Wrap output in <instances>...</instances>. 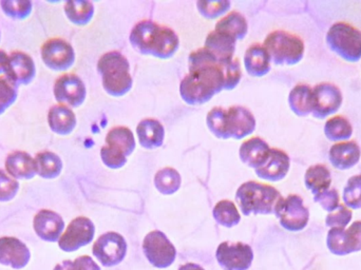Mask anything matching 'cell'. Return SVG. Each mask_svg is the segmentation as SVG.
Returning a JSON list of instances; mask_svg holds the SVG:
<instances>
[{
	"mask_svg": "<svg viewBox=\"0 0 361 270\" xmlns=\"http://www.w3.org/2000/svg\"><path fill=\"white\" fill-rule=\"evenodd\" d=\"M189 73L180 84V94L185 103L203 105L224 90V74L218 59L207 49L193 51L188 57Z\"/></svg>",
	"mask_w": 361,
	"mask_h": 270,
	"instance_id": "obj_1",
	"label": "cell"
},
{
	"mask_svg": "<svg viewBox=\"0 0 361 270\" xmlns=\"http://www.w3.org/2000/svg\"><path fill=\"white\" fill-rule=\"evenodd\" d=\"M283 197L281 193L269 185L250 180L238 188L235 201L244 216L250 214H275Z\"/></svg>",
	"mask_w": 361,
	"mask_h": 270,
	"instance_id": "obj_2",
	"label": "cell"
},
{
	"mask_svg": "<svg viewBox=\"0 0 361 270\" xmlns=\"http://www.w3.org/2000/svg\"><path fill=\"white\" fill-rule=\"evenodd\" d=\"M97 71L102 75L104 89L111 97H123L133 88L128 59L118 51L102 55L97 63Z\"/></svg>",
	"mask_w": 361,
	"mask_h": 270,
	"instance_id": "obj_3",
	"label": "cell"
},
{
	"mask_svg": "<svg viewBox=\"0 0 361 270\" xmlns=\"http://www.w3.org/2000/svg\"><path fill=\"white\" fill-rule=\"evenodd\" d=\"M271 61L278 66H293L298 63L305 55V42L298 36L290 32H271L265 38L263 44Z\"/></svg>",
	"mask_w": 361,
	"mask_h": 270,
	"instance_id": "obj_4",
	"label": "cell"
},
{
	"mask_svg": "<svg viewBox=\"0 0 361 270\" xmlns=\"http://www.w3.org/2000/svg\"><path fill=\"white\" fill-rule=\"evenodd\" d=\"M326 42L345 61L355 63L361 59V32L348 23H334L326 34Z\"/></svg>",
	"mask_w": 361,
	"mask_h": 270,
	"instance_id": "obj_5",
	"label": "cell"
},
{
	"mask_svg": "<svg viewBox=\"0 0 361 270\" xmlns=\"http://www.w3.org/2000/svg\"><path fill=\"white\" fill-rule=\"evenodd\" d=\"M143 252L148 262L156 269H169L177 259V250L164 233L154 231L143 241Z\"/></svg>",
	"mask_w": 361,
	"mask_h": 270,
	"instance_id": "obj_6",
	"label": "cell"
},
{
	"mask_svg": "<svg viewBox=\"0 0 361 270\" xmlns=\"http://www.w3.org/2000/svg\"><path fill=\"white\" fill-rule=\"evenodd\" d=\"M127 250L128 246L122 235L108 231L95 241L92 252L104 267H114L121 264L126 258Z\"/></svg>",
	"mask_w": 361,
	"mask_h": 270,
	"instance_id": "obj_7",
	"label": "cell"
},
{
	"mask_svg": "<svg viewBox=\"0 0 361 270\" xmlns=\"http://www.w3.org/2000/svg\"><path fill=\"white\" fill-rule=\"evenodd\" d=\"M276 218L286 231H301L309 224L310 211L302 197L290 195L283 197L275 212Z\"/></svg>",
	"mask_w": 361,
	"mask_h": 270,
	"instance_id": "obj_8",
	"label": "cell"
},
{
	"mask_svg": "<svg viewBox=\"0 0 361 270\" xmlns=\"http://www.w3.org/2000/svg\"><path fill=\"white\" fill-rule=\"evenodd\" d=\"M216 261L223 270H248L254 261V252L242 242H223L216 248Z\"/></svg>",
	"mask_w": 361,
	"mask_h": 270,
	"instance_id": "obj_9",
	"label": "cell"
},
{
	"mask_svg": "<svg viewBox=\"0 0 361 270\" xmlns=\"http://www.w3.org/2000/svg\"><path fill=\"white\" fill-rule=\"evenodd\" d=\"M95 226L90 219L78 216L68 225L65 233L61 235L59 246L63 252H74L93 241Z\"/></svg>",
	"mask_w": 361,
	"mask_h": 270,
	"instance_id": "obj_10",
	"label": "cell"
},
{
	"mask_svg": "<svg viewBox=\"0 0 361 270\" xmlns=\"http://www.w3.org/2000/svg\"><path fill=\"white\" fill-rule=\"evenodd\" d=\"M42 61L47 67L54 71H66L73 66L75 52L69 42L63 38H50L40 50Z\"/></svg>",
	"mask_w": 361,
	"mask_h": 270,
	"instance_id": "obj_11",
	"label": "cell"
},
{
	"mask_svg": "<svg viewBox=\"0 0 361 270\" xmlns=\"http://www.w3.org/2000/svg\"><path fill=\"white\" fill-rule=\"evenodd\" d=\"M55 99L61 105L78 108L86 99L87 90L84 82L80 76L74 73H66L59 76L55 80Z\"/></svg>",
	"mask_w": 361,
	"mask_h": 270,
	"instance_id": "obj_12",
	"label": "cell"
},
{
	"mask_svg": "<svg viewBox=\"0 0 361 270\" xmlns=\"http://www.w3.org/2000/svg\"><path fill=\"white\" fill-rule=\"evenodd\" d=\"M343 104V93L338 87L329 82L316 85L313 88L314 118H322L332 116L341 108Z\"/></svg>",
	"mask_w": 361,
	"mask_h": 270,
	"instance_id": "obj_13",
	"label": "cell"
},
{
	"mask_svg": "<svg viewBox=\"0 0 361 270\" xmlns=\"http://www.w3.org/2000/svg\"><path fill=\"white\" fill-rule=\"evenodd\" d=\"M4 74L16 87L29 85L35 78V63L27 53L13 51L8 54V65Z\"/></svg>",
	"mask_w": 361,
	"mask_h": 270,
	"instance_id": "obj_14",
	"label": "cell"
},
{
	"mask_svg": "<svg viewBox=\"0 0 361 270\" xmlns=\"http://www.w3.org/2000/svg\"><path fill=\"white\" fill-rule=\"evenodd\" d=\"M31 252L20 240L13 237L0 238V264L23 269L29 264Z\"/></svg>",
	"mask_w": 361,
	"mask_h": 270,
	"instance_id": "obj_15",
	"label": "cell"
},
{
	"mask_svg": "<svg viewBox=\"0 0 361 270\" xmlns=\"http://www.w3.org/2000/svg\"><path fill=\"white\" fill-rule=\"evenodd\" d=\"M34 231L42 241L49 243L59 242L65 229L63 218L55 211L42 209L36 214L33 220Z\"/></svg>",
	"mask_w": 361,
	"mask_h": 270,
	"instance_id": "obj_16",
	"label": "cell"
},
{
	"mask_svg": "<svg viewBox=\"0 0 361 270\" xmlns=\"http://www.w3.org/2000/svg\"><path fill=\"white\" fill-rule=\"evenodd\" d=\"M161 25L152 20H141L131 30L129 40L137 52L152 55Z\"/></svg>",
	"mask_w": 361,
	"mask_h": 270,
	"instance_id": "obj_17",
	"label": "cell"
},
{
	"mask_svg": "<svg viewBox=\"0 0 361 270\" xmlns=\"http://www.w3.org/2000/svg\"><path fill=\"white\" fill-rule=\"evenodd\" d=\"M229 137L241 140L252 135L256 129L254 114L242 106H233L227 110Z\"/></svg>",
	"mask_w": 361,
	"mask_h": 270,
	"instance_id": "obj_18",
	"label": "cell"
},
{
	"mask_svg": "<svg viewBox=\"0 0 361 270\" xmlns=\"http://www.w3.org/2000/svg\"><path fill=\"white\" fill-rule=\"evenodd\" d=\"M290 159L288 153L280 149H271L269 159L260 169L255 170L257 176L263 180L279 182L286 178L290 170Z\"/></svg>",
	"mask_w": 361,
	"mask_h": 270,
	"instance_id": "obj_19",
	"label": "cell"
},
{
	"mask_svg": "<svg viewBox=\"0 0 361 270\" xmlns=\"http://www.w3.org/2000/svg\"><path fill=\"white\" fill-rule=\"evenodd\" d=\"M4 167L15 180H32L37 174L35 159L25 151H13L6 157Z\"/></svg>",
	"mask_w": 361,
	"mask_h": 270,
	"instance_id": "obj_20",
	"label": "cell"
},
{
	"mask_svg": "<svg viewBox=\"0 0 361 270\" xmlns=\"http://www.w3.org/2000/svg\"><path fill=\"white\" fill-rule=\"evenodd\" d=\"M271 149L262 138L252 137L240 147V159L248 167L260 169L269 159Z\"/></svg>",
	"mask_w": 361,
	"mask_h": 270,
	"instance_id": "obj_21",
	"label": "cell"
},
{
	"mask_svg": "<svg viewBox=\"0 0 361 270\" xmlns=\"http://www.w3.org/2000/svg\"><path fill=\"white\" fill-rule=\"evenodd\" d=\"M326 246L335 256H348L360 252L357 240L350 228H331L326 237Z\"/></svg>",
	"mask_w": 361,
	"mask_h": 270,
	"instance_id": "obj_22",
	"label": "cell"
},
{
	"mask_svg": "<svg viewBox=\"0 0 361 270\" xmlns=\"http://www.w3.org/2000/svg\"><path fill=\"white\" fill-rule=\"evenodd\" d=\"M360 147L355 142H337L330 149V161L339 170L351 169L360 161Z\"/></svg>",
	"mask_w": 361,
	"mask_h": 270,
	"instance_id": "obj_23",
	"label": "cell"
},
{
	"mask_svg": "<svg viewBox=\"0 0 361 270\" xmlns=\"http://www.w3.org/2000/svg\"><path fill=\"white\" fill-rule=\"evenodd\" d=\"M271 57L267 49L260 44H254L246 50L244 65L252 78H262L271 71Z\"/></svg>",
	"mask_w": 361,
	"mask_h": 270,
	"instance_id": "obj_24",
	"label": "cell"
},
{
	"mask_svg": "<svg viewBox=\"0 0 361 270\" xmlns=\"http://www.w3.org/2000/svg\"><path fill=\"white\" fill-rule=\"evenodd\" d=\"M48 124L56 135H69L76 127V116L71 108L57 104L49 110Z\"/></svg>",
	"mask_w": 361,
	"mask_h": 270,
	"instance_id": "obj_25",
	"label": "cell"
},
{
	"mask_svg": "<svg viewBox=\"0 0 361 270\" xmlns=\"http://www.w3.org/2000/svg\"><path fill=\"white\" fill-rule=\"evenodd\" d=\"M235 38L223 32L214 31L208 34L205 40V47L210 53L214 55L218 61H229L233 59L235 50Z\"/></svg>",
	"mask_w": 361,
	"mask_h": 270,
	"instance_id": "obj_26",
	"label": "cell"
},
{
	"mask_svg": "<svg viewBox=\"0 0 361 270\" xmlns=\"http://www.w3.org/2000/svg\"><path fill=\"white\" fill-rule=\"evenodd\" d=\"M137 133L141 146L145 149L160 148L164 144L165 130L163 125L154 118H145L137 127Z\"/></svg>",
	"mask_w": 361,
	"mask_h": 270,
	"instance_id": "obj_27",
	"label": "cell"
},
{
	"mask_svg": "<svg viewBox=\"0 0 361 270\" xmlns=\"http://www.w3.org/2000/svg\"><path fill=\"white\" fill-rule=\"evenodd\" d=\"M180 46L178 34L171 27L161 25L152 55L160 59H169L177 52Z\"/></svg>",
	"mask_w": 361,
	"mask_h": 270,
	"instance_id": "obj_28",
	"label": "cell"
},
{
	"mask_svg": "<svg viewBox=\"0 0 361 270\" xmlns=\"http://www.w3.org/2000/svg\"><path fill=\"white\" fill-rule=\"evenodd\" d=\"M288 104L296 116H309L313 111V89L307 85H297L288 95Z\"/></svg>",
	"mask_w": 361,
	"mask_h": 270,
	"instance_id": "obj_29",
	"label": "cell"
},
{
	"mask_svg": "<svg viewBox=\"0 0 361 270\" xmlns=\"http://www.w3.org/2000/svg\"><path fill=\"white\" fill-rule=\"evenodd\" d=\"M36 170L40 178L46 180H53L59 178L63 170V161L56 153L52 151L44 150L36 153Z\"/></svg>",
	"mask_w": 361,
	"mask_h": 270,
	"instance_id": "obj_30",
	"label": "cell"
},
{
	"mask_svg": "<svg viewBox=\"0 0 361 270\" xmlns=\"http://www.w3.org/2000/svg\"><path fill=\"white\" fill-rule=\"evenodd\" d=\"M305 183L314 195H319L330 188L332 183L331 171L322 164L311 166L305 172Z\"/></svg>",
	"mask_w": 361,
	"mask_h": 270,
	"instance_id": "obj_31",
	"label": "cell"
},
{
	"mask_svg": "<svg viewBox=\"0 0 361 270\" xmlns=\"http://www.w3.org/2000/svg\"><path fill=\"white\" fill-rule=\"evenodd\" d=\"M216 31L228 34L235 40L243 39L248 32V23L241 13L233 11L216 23Z\"/></svg>",
	"mask_w": 361,
	"mask_h": 270,
	"instance_id": "obj_32",
	"label": "cell"
},
{
	"mask_svg": "<svg viewBox=\"0 0 361 270\" xmlns=\"http://www.w3.org/2000/svg\"><path fill=\"white\" fill-rule=\"evenodd\" d=\"M106 144L129 157L135 149V135L127 127H114L107 133Z\"/></svg>",
	"mask_w": 361,
	"mask_h": 270,
	"instance_id": "obj_33",
	"label": "cell"
},
{
	"mask_svg": "<svg viewBox=\"0 0 361 270\" xmlns=\"http://www.w3.org/2000/svg\"><path fill=\"white\" fill-rule=\"evenodd\" d=\"M68 19L76 25H86L94 15V6L88 0H69L65 4Z\"/></svg>",
	"mask_w": 361,
	"mask_h": 270,
	"instance_id": "obj_34",
	"label": "cell"
},
{
	"mask_svg": "<svg viewBox=\"0 0 361 270\" xmlns=\"http://www.w3.org/2000/svg\"><path fill=\"white\" fill-rule=\"evenodd\" d=\"M180 183L182 178L175 168H163L154 176V186L159 192L164 195H171L177 192L180 189Z\"/></svg>",
	"mask_w": 361,
	"mask_h": 270,
	"instance_id": "obj_35",
	"label": "cell"
},
{
	"mask_svg": "<svg viewBox=\"0 0 361 270\" xmlns=\"http://www.w3.org/2000/svg\"><path fill=\"white\" fill-rule=\"evenodd\" d=\"M214 221L221 226L233 228L241 221V216L235 207V203L228 200H223L214 206L212 210Z\"/></svg>",
	"mask_w": 361,
	"mask_h": 270,
	"instance_id": "obj_36",
	"label": "cell"
},
{
	"mask_svg": "<svg viewBox=\"0 0 361 270\" xmlns=\"http://www.w3.org/2000/svg\"><path fill=\"white\" fill-rule=\"evenodd\" d=\"M324 133L332 142L349 140L353 135V127L348 118L341 116H334L326 123Z\"/></svg>",
	"mask_w": 361,
	"mask_h": 270,
	"instance_id": "obj_37",
	"label": "cell"
},
{
	"mask_svg": "<svg viewBox=\"0 0 361 270\" xmlns=\"http://www.w3.org/2000/svg\"><path fill=\"white\" fill-rule=\"evenodd\" d=\"M210 133L221 140L229 137L228 123H227V110L222 107H216L210 110L206 118Z\"/></svg>",
	"mask_w": 361,
	"mask_h": 270,
	"instance_id": "obj_38",
	"label": "cell"
},
{
	"mask_svg": "<svg viewBox=\"0 0 361 270\" xmlns=\"http://www.w3.org/2000/svg\"><path fill=\"white\" fill-rule=\"evenodd\" d=\"M0 6L6 16L17 20L27 18L33 8V4L30 0H1Z\"/></svg>",
	"mask_w": 361,
	"mask_h": 270,
	"instance_id": "obj_39",
	"label": "cell"
},
{
	"mask_svg": "<svg viewBox=\"0 0 361 270\" xmlns=\"http://www.w3.org/2000/svg\"><path fill=\"white\" fill-rule=\"evenodd\" d=\"M228 0H199L197 2V10L202 16L207 19L218 18L231 8Z\"/></svg>",
	"mask_w": 361,
	"mask_h": 270,
	"instance_id": "obj_40",
	"label": "cell"
},
{
	"mask_svg": "<svg viewBox=\"0 0 361 270\" xmlns=\"http://www.w3.org/2000/svg\"><path fill=\"white\" fill-rule=\"evenodd\" d=\"M343 202L350 209H361V176L349 178L343 189Z\"/></svg>",
	"mask_w": 361,
	"mask_h": 270,
	"instance_id": "obj_41",
	"label": "cell"
},
{
	"mask_svg": "<svg viewBox=\"0 0 361 270\" xmlns=\"http://www.w3.org/2000/svg\"><path fill=\"white\" fill-rule=\"evenodd\" d=\"M223 74H224V90H233L241 80V67L238 59H229V61H219Z\"/></svg>",
	"mask_w": 361,
	"mask_h": 270,
	"instance_id": "obj_42",
	"label": "cell"
},
{
	"mask_svg": "<svg viewBox=\"0 0 361 270\" xmlns=\"http://www.w3.org/2000/svg\"><path fill=\"white\" fill-rule=\"evenodd\" d=\"M18 87L13 85L8 78L0 76V114L4 113L16 102Z\"/></svg>",
	"mask_w": 361,
	"mask_h": 270,
	"instance_id": "obj_43",
	"label": "cell"
},
{
	"mask_svg": "<svg viewBox=\"0 0 361 270\" xmlns=\"http://www.w3.org/2000/svg\"><path fill=\"white\" fill-rule=\"evenodd\" d=\"M353 218L351 209L345 205H339L334 211L326 216V225L330 228H345Z\"/></svg>",
	"mask_w": 361,
	"mask_h": 270,
	"instance_id": "obj_44",
	"label": "cell"
},
{
	"mask_svg": "<svg viewBox=\"0 0 361 270\" xmlns=\"http://www.w3.org/2000/svg\"><path fill=\"white\" fill-rule=\"evenodd\" d=\"M19 190L18 180L0 169V202H10L16 197Z\"/></svg>",
	"mask_w": 361,
	"mask_h": 270,
	"instance_id": "obj_45",
	"label": "cell"
},
{
	"mask_svg": "<svg viewBox=\"0 0 361 270\" xmlns=\"http://www.w3.org/2000/svg\"><path fill=\"white\" fill-rule=\"evenodd\" d=\"M101 157L103 163L110 169H120L127 163V157L124 153L108 145L102 147Z\"/></svg>",
	"mask_w": 361,
	"mask_h": 270,
	"instance_id": "obj_46",
	"label": "cell"
},
{
	"mask_svg": "<svg viewBox=\"0 0 361 270\" xmlns=\"http://www.w3.org/2000/svg\"><path fill=\"white\" fill-rule=\"evenodd\" d=\"M53 270H101V267L91 257L82 256L74 261H63Z\"/></svg>",
	"mask_w": 361,
	"mask_h": 270,
	"instance_id": "obj_47",
	"label": "cell"
},
{
	"mask_svg": "<svg viewBox=\"0 0 361 270\" xmlns=\"http://www.w3.org/2000/svg\"><path fill=\"white\" fill-rule=\"evenodd\" d=\"M314 201L322 206V209L328 211L329 214L334 211L341 205V197H339L338 191L336 189H328L319 195H314Z\"/></svg>",
	"mask_w": 361,
	"mask_h": 270,
	"instance_id": "obj_48",
	"label": "cell"
},
{
	"mask_svg": "<svg viewBox=\"0 0 361 270\" xmlns=\"http://www.w3.org/2000/svg\"><path fill=\"white\" fill-rule=\"evenodd\" d=\"M349 228L351 229L352 233L355 235L356 240H357L358 248H360V252H361V221H356Z\"/></svg>",
	"mask_w": 361,
	"mask_h": 270,
	"instance_id": "obj_49",
	"label": "cell"
},
{
	"mask_svg": "<svg viewBox=\"0 0 361 270\" xmlns=\"http://www.w3.org/2000/svg\"><path fill=\"white\" fill-rule=\"evenodd\" d=\"M8 59V55L4 50H0V74L6 72Z\"/></svg>",
	"mask_w": 361,
	"mask_h": 270,
	"instance_id": "obj_50",
	"label": "cell"
},
{
	"mask_svg": "<svg viewBox=\"0 0 361 270\" xmlns=\"http://www.w3.org/2000/svg\"><path fill=\"white\" fill-rule=\"evenodd\" d=\"M178 270H205L201 265L195 264V263H186V264L180 265Z\"/></svg>",
	"mask_w": 361,
	"mask_h": 270,
	"instance_id": "obj_51",
	"label": "cell"
},
{
	"mask_svg": "<svg viewBox=\"0 0 361 270\" xmlns=\"http://www.w3.org/2000/svg\"><path fill=\"white\" fill-rule=\"evenodd\" d=\"M0 37H1V35H0Z\"/></svg>",
	"mask_w": 361,
	"mask_h": 270,
	"instance_id": "obj_52",
	"label": "cell"
}]
</instances>
